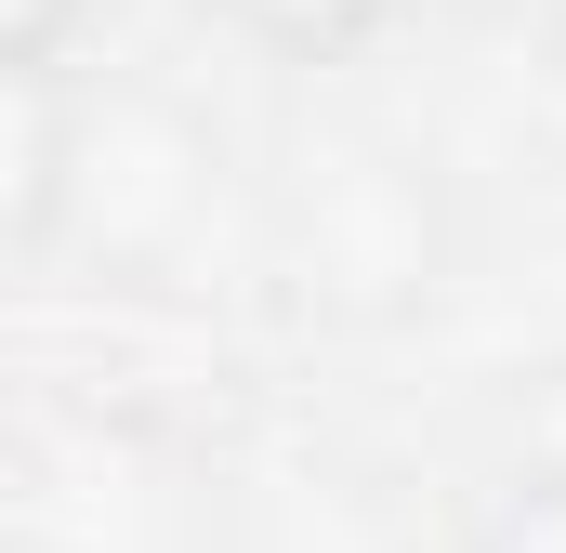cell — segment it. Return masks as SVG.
<instances>
[{
    "mask_svg": "<svg viewBox=\"0 0 566 553\" xmlns=\"http://www.w3.org/2000/svg\"><path fill=\"white\" fill-rule=\"evenodd\" d=\"M277 264L329 316H409L448 290V198L396 145H329L277 198Z\"/></svg>",
    "mask_w": 566,
    "mask_h": 553,
    "instance_id": "2",
    "label": "cell"
},
{
    "mask_svg": "<svg viewBox=\"0 0 566 553\" xmlns=\"http://www.w3.org/2000/svg\"><path fill=\"white\" fill-rule=\"evenodd\" d=\"M80 185V66H0V276L66 251Z\"/></svg>",
    "mask_w": 566,
    "mask_h": 553,
    "instance_id": "3",
    "label": "cell"
},
{
    "mask_svg": "<svg viewBox=\"0 0 566 553\" xmlns=\"http://www.w3.org/2000/svg\"><path fill=\"white\" fill-rule=\"evenodd\" d=\"M93 0H0V66H66Z\"/></svg>",
    "mask_w": 566,
    "mask_h": 553,
    "instance_id": "6",
    "label": "cell"
},
{
    "mask_svg": "<svg viewBox=\"0 0 566 553\" xmlns=\"http://www.w3.org/2000/svg\"><path fill=\"white\" fill-rule=\"evenodd\" d=\"M211 27H238L251 53H277V66H343V53H369L382 27H409L422 0H198Z\"/></svg>",
    "mask_w": 566,
    "mask_h": 553,
    "instance_id": "4",
    "label": "cell"
},
{
    "mask_svg": "<svg viewBox=\"0 0 566 553\" xmlns=\"http://www.w3.org/2000/svg\"><path fill=\"white\" fill-rule=\"evenodd\" d=\"M238 211V158L198 106L145 93V80H80V185H66V251H93L133 290H198Z\"/></svg>",
    "mask_w": 566,
    "mask_h": 553,
    "instance_id": "1",
    "label": "cell"
},
{
    "mask_svg": "<svg viewBox=\"0 0 566 553\" xmlns=\"http://www.w3.org/2000/svg\"><path fill=\"white\" fill-rule=\"evenodd\" d=\"M461 553H566V461L514 474V488L474 514V541H461Z\"/></svg>",
    "mask_w": 566,
    "mask_h": 553,
    "instance_id": "5",
    "label": "cell"
}]
</instances>
